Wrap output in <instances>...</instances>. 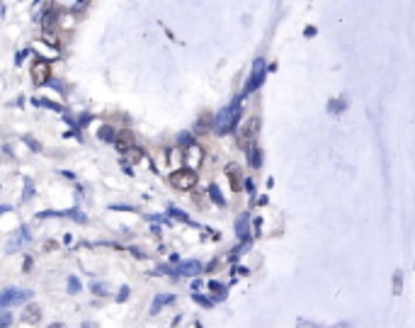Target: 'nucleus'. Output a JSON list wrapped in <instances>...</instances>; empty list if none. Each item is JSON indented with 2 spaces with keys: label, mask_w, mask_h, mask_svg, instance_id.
<instances>
[{
  "label": "nucleus",
  "mask_w": 415,
  "mask_h": 328,
  "mask_svg": "<svg viewBox=\"0 0 415 328\" xmlns=\"http://www.w3.org/2000/svg\"><path fill=\"white\" fill-rule=\"evenodd\" d=\"M258 131H260V119H258V117L248 119V122L243 124V129L238 131V146H241L243 151H250V148H255Z\"/></svg>",
  "instance_id": "f257e3e1"
},
{
  "label": "nucleus",
  "mask_w": 415,
  "mask_h": 328,
  "mask_svg": "<svg viewBox=\"0 0 415 328\" xmlns=\"http://www.w3.org/2000/svg\"><path fill=\"white\" fill-rule=\"evenodd\" d=\"M238 114H241V109L238 107H226V109H221L216 117H214V129L219 131V134H229V131H233V124H236V119H238Z\"/></svg>",
  "instance_id": "f03ea898"
},
{
  "label": "nucleus",
  "mask_w": 415,
  "mask_h": 328,
  "mask_svg": "<svg viewBox=\"0 0 415 328\" xmlns=\"http://www.w3.org/2000/svg\"><path fill=\"white\" fill-rule=\"evenodd\" d=\"M170 183L175 190H192L197 185V173H194V168H180L170 175Z\"/></svg>",
  "instance_id": "7ed1b4c3"
},
{
  "label": "nucleus",
  "mask_w": 415,
  "mask_h": 328,
  "mask_svg": "<svg viewBox=\"0 0 415 328\" xmlns=\"http://www.w3.org/2000/svg\"><path fill=\"white\" fill-rule=\"evenodd\" d=\"M226 175H229V183H231L233 192H241L243 190V171L236 166V163H229V166H226Z\"/></svg>",
  "instance_id": "20e7f679"
},
{
  "label": "nucleus",
  "mask_w": 415,
  "mask_h": 328,
  "mask_svg": "<svg viewBox=\"0 0 415 328\" xmlns=\"http://www.w3.org/2000/svg\"><path fill=\"white\" fill-rule=\"evenodd\" d=\"M184 158H187V166L197 171V168L201 166V160H204V151H201L197 143H192V146H187V151H184Z\"/></svg>",
  "instance_id": "39448f33"
},
{
  "label": "nucleus",
  "mask_w": 415,
  "mask_h": 328,
  "mask_svg": "<svg viewBox=\"0 0 415 328\" xmlns=\"http://www.w3.org/2000/svg\"><path fill=\"white\" fill-rule=\"evenodd\" d=\"M32 297V292H17V289H8L5 294H3V309H8L10 304H20V301H27Z\"/></svg>",
  "instance_id": "423d86ee"
},
{
  "label": "nucleus",
  "mask_w": 415,
  "mask_h": 328,
  "mask_svg": "<svg viewBox=\"0 0 415 328\" xmlns=\"http://www.w3.org/2000/svg\"><path fill=\"white\" fill-rule=\"evenodd\" d=\"M49 76H51V68H49L46 61H37V63L32 66V78H34L37 83H46Z\"/></svg>",
  "instance_id": "0eeeda50"
},
{
  "label": "nucleus",
  "mask_w": 415,
  "mask_h": 328,
  "mask_svg": "<svg viewBox=\"0 0 415 328\" xmlns=\"http://www.w3.org/2000/svg\"><path fill=\"white\" fill-rule=\"evenodd\" d=\"M262 76H265V63L258 61V63H255V73L250 76V80H248V85H246V95H248L250 90H255V88L262 83Z\"/></svg>",
  "instance_id": "6e6552de"
},
{
  "label": "nucleus",
  "mask_w": 415,
  "mask_h": 328,
  "mask_svg": "<svg viewBox=\"0 0 415 328\" xmlns=\"http://www.w3.org/2000/svg\"><path fill=\"white\" fill-rule=\"evenodd\" d=\"M114 143H117V148L124 153V151L134 148V134H131V131H119L117 139H114Z\"/></svg>",
  "instance_id": "1a4fd4ad"
},
{
  "label": "nucleus",
  "mask_w": 415,
  "mask_h": 328,
  "mask_svg": "<svg viewBox=\"0 0 415 328\" xmlns=\"http://www.w3.org/2000/svg\"><path fill=\"white\" fill-rule=\"evenodd\" d=\"M180 275H187V277H194V275H199L201 272V263H197V260H187V263H182L180 265V270H177Z\"/></svg>",
  "instance_id": "9d476101"
},
{
  "label": "nucleus",
  "mask_w": 415,
  "mask_h": 328,
  "mask_svg": "<svg viewBox=\"0 0 415 328\" xmlns=\"http://www.w3.org/2000/svg\"><path fill=\"white\" fill-rule=\"evenodd\" d=\"M22 321H27V323H39V321H42V309L34 306V304H30V306L25 309V313H22Z\"/></svg>",
  "instance_id": "9b49d317"
},
{
  "label": "nucleus",
  "mask_w": 415,
  "mask_h": 328,
  "mask_svg": "<svg viewBox=\"0 0 415 328\" xmlns=\"http://www.w3.org/2000/svg\"><path fill=\"white\" fill-rule=\"evenodd\" d=\"M172 299H175L172 294H163V297H158V299L153 301V306H151V311H153V313H158V311H160V306H165V304H170Z\"/></svg>",
  "instance_id": "f8f14e48"
},
{
  "label": "nucleus",
  "mask_w": 415,
  "mask_h": 328,
  "mask_svg": "<svg viewBox=\"0 0 415 328\" xmlns=\"http://www.w3.org/2000/svg\"><path fill=\"white\" fill-rule=\"evenodd\" d=\"M124 156H126V158H129L131 163H138L143 153H141V148H129V151H124Z\"/></svg>",
  "instance_id": "ddd939ff"
},
{
  "label": "nucleus",
  "mask_w": 415,
  "mask_h": 328,
  "mask_svg": "<svg viewBox=\"0 0 415 328\" xmlns=\"http://www.w3.org/2000/svg\"><path fill=\"white\" fill-rule=\"evenodd\" d=\"M209 195H212V200H214V202H216V204H219V207H224V204H226V202H224V197H221V192H219V187H216V185H212V187H209Z\"/></svg>",
  "instance_id": "4468645a"
},
{
  "label": "nucleus",
  "mask_w": 415,
  "mask_h": 328,
  "mask_svg": "<svg viewBox=\"0 0 415 328\" xmlns=\"http://www.w3.org/2000/svg\"><path fill=\"white\" fill-rule=\"evenodd\" d=\"M248 158H250V166H255V168L260 166V151L258 148H250L248 151Z\"/></svg>",
  "instance_id": "2eb2a0df"
},
{
  "label": "nucleus",
  "mask_w": 415,
  "mask_h": 328,
  "mask_svg": "<svg viewBox=\"0 0 415 328\" xmlns=\"http://www.w3.org/2000/svg\"><path fill=\"white\" fill-rule=\"evenodd\" d=\"M192 299H194V301H197V304H201V306H206V309H209V306H212V304H214V301H212V299H206V297H201V294H197V292H194V294H192Z\"/></svg>",
  "instance_id": "dca6fc26"
},
{
  "label": "nucleus",
  "mask_w": 415,
  "mask_h": 328,
  "mask_svg": "<svg viewBox=\"0 0 415 328\" xmlns=\"http://www.w3.org/2000/svg\"><path fill=\"white\" fill-rule=\"evenodd\" d=\"M246 226H248V217H241V221H238V236H246Z\"/></svg>",
  "instance_id": "f3484780"
},
{
  "label": "nucleus",
  "mask_w": 415,
  "mask_h": 328,
  "mask_svg": "<svg viewBox=\"0 0 415 328\" xmlns=\"http://www.w3.org/2000/svg\"><path fill=\"white\" fill-rule=\"evenodd\" d=\"M209 289H212V292H216V294H221V297H224V284H219V282H209Z\"/></svg>",
  "instance_id": "a211bd4d"
},
{
  "label": "nucleus",
  "mask_w": 415,
  "mask_h": 328,
  "mask_svg": "<svg viewBox=\"0 0 415 328\" xmlns=\"http://www.w3.org/2000/svg\"><path fill=\"white\" fill-rule=\"evenodd\" d=\"M68 289H71V292L80 289V282H78V280H71V282H68Z\"/></svg>",
  "instance_id": "6ab92c4d"
},
{
  "label": "nucleus",
  "mask_w": 415,
  "mask_h": 328,
  "mask_svg": "<svg viewBox=\"0 0 415 328\" xmlns=\"http://www.w3.org/2000/svg\"><path fill=\"white\" fill-rule=\"evenodd\" d=\"M126 297H129V287H122V292H119V297H117V299H119V301H124Z\"/></svg>",
  "instance_id": "aec40b11"
}]
</instances>
